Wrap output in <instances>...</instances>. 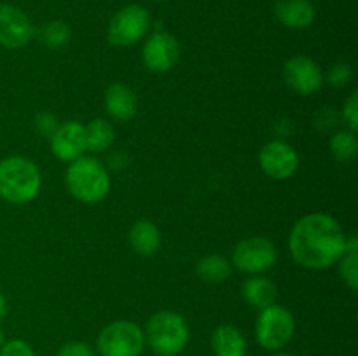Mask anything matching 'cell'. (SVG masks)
Returning <instances> with one entry per match:
<instances>
[{"mask_svg": "<svg viewBox=\"0 0 358 356\" xmlns=\"http://www.w3.org/2000/svg\"><path fill=\"white\" fill-rule=\"evenodd\" d=\"M7 314V300L6 297H3V293L0 292V320H3Z\"/></svg>", "mask_w": 358, "mask_h": 356, "instance_id": "f1b7e54d", "label": "cell"}, {"mask_svg": "<svg viewBox=\"0 0 358 356\" xmlns=\"http://www.w3.org/2000/svg\"><path fill=\"white\" fill-rule=\"evenodd\" d=\"M296 320L292 313L283 306L273 304L259 313L255 321V337L257 342L268 351H280L294 337Z\"/></svg>", "mask_w": 358, "mask_h": 356, "instance_id": "8992f818", "label": "cell"}, {"mask_svg": "<svg viewBox=\"0 0 358 356\" xmlns=\"http://www.w3.org/2000/svg\"><path fill=\"white\" fill-rule=\"evenodd\" d=\"M276 260L278 251L268 237H247L240 241L233 251V265L247 274H262L275 267Z\"/></svg>", "mask_w": 358, "mask_h": 356, "instance_id": "ba28073f", "label": "cell"}, {"mask_svg": "<svg viewBox=\"0 0 358 356\" xmlns=\"http://www.w3.org/2000/svg\"><path fill=\"white\" fill-rule=\"evenodd\" d=\"M0 356H35L34 348L21 339L3 342L0 348Z\"/></svg>", "mask_w": 358, "mask_h": 356, "instance_id": "d4e9b609", "label": "cell"}, {"mask_svg": "<svg viewBox=\"0 0 358 356\" xmlns=\"http://www.w3.org/2000/svg\"><path fill=\"white\" fill-rule=\"evenodd\" d=\"M96 346L101 356H140L145 348V334L133 321L117 320L101 328Z\"/></svg>", "mask_w": 358, "mask_h": 356, "instance_id": "5b68a950", "label": "cell"}, {"mask_svg": "<svg viewBox=\"0 0 358 356\" xmlns=\"http://www.w3.org/2000/svg\"><path fill=\"white\" fill-rule=\"evenodd\" d=\"M353 77V70L348 63H336L329 68L327 75H324V80H327L334 87L348 86Z\"/></svg>", "mask_w": 358, "mask_h": 356, "instance_id": "cb8c5ba5", "label": "cell"}, {"mask_svg": "<svg viewBox=\"0 0 358 356\" xmlns=\"http://www.w3.org/2000/svg\"><path fill=\"white\" fill-rule=\"evenodd\" d=\"M30 17L16 6H0V45L6 49H20L34 37Z\"/></svg>", "mask_w": 358, "mask_h": 356, "instance_id": "7c38bea8", "label": "cell"}, {"mask_svg": "<svg viewBox=\"0 0 358 356\" xmlns=\"http://www.w3.org/2000/svg\"><path fill=\"white\" fill-rule=\"evenodd\" d=\"M41 170L23 156H10L0 161V198L10 205H27L41 191Z\"/></svg>", "mask_w": 358, "mask_h": 356, "instance_id": "7a4b0ae2", "label": "cell"}, {"mask_svg": "<svg viewBox=\"0 0 358 356\" xmlns=\"http://www.w3.org/2000/svg\"><path fill=\"white\" fill-rule=\"evenodd\" d=\"M331 152L341 163H348V161L355 159L358 152V140L355 131L343 129V131L336 133L331 138Z\"/></svg>", "mask_w": 358, "mask_h": 356, "instance_id": "44dd1931", "label": "cell"}, {"mask_svg": "<svg viewBox=\"0 0 358 356\" xmlns=\"http://www.w3.org/2000/svg\"><path fill=\"white\" fill-rule=\"evenodd\" d=\"M275 16L283 27L303 30L313 24L317 9L311 0H278L275 3Z\"/></svg>", "mask_w": 358, "mask_h": 356, "instance_id": "9a60e30c", "label": "cell"}, {"mask_svg": "<svg viewBox=\"0 0 358 356\" xmlns=\"http://www.w3.org/2000/svg\"><path fill=\"white\" fill-rule=\"evenodd\" d=\"M348 236L327 213H310L296 222L289 236L292 258L308 269H327L346 251Z\"/></svg>", "mask_w": 358, "mask_h": 356, "instance_id": "6da1fadb", "label": "cell"}, {"mask_svg": "<svg viewBox=\"0 0 358 356\" xmlns=\"http://www.w3.org/2000/svg\"><path fill=\"white\" fill-rule=\"evenodd\" d=\"M56 356H94V351L90 344H86V342L72 341L63 344Z\"/></svg>", "mask_w": 358, "mask_h": 356, "instance_id": "4316f807", "label": "cell"}, {"mask_svg": "<svg viewBox=\"0 0 358 356\" xmlns=\"http://www.w3.org/2000/svg\"><path fill=\"white\" fill-rule=\"evenodd\" d=\"M86 133V150L93 154H101L108 150L114 143L115 131L107 119H93L84 126Z\"/></svg>", "mask_w": 358, "mask_h": 356, "instance_id": "d6986e66", "label": "cell"}, {"mask_svg": "<svg viewBox=\"0 0 358 356\" xmlns=\"http://www.w3.org/2000/svg\"><path fill=\"white\" fill-rule=\"evenodd\" d=\"M143 334L154 355L180 356L189 342V325L175 311H159L149 318Z\"/></svg>", "mask_w": 358, "mask_h": 356, "instance_id": "277c9868", "label": "cell"}, {"mask_svg": "<svg viewBox=\"0 0 358 356\" xmlns=\"http://www.w3.org/2000/svg\"><path fill=\"white\" fill-rule=\"evenodd\" d=\"M212 349L215 356H245L247 339L234 325H220L212 334Z\"/></svg>", "mask_w": 358, "mask_h": 356, "instance_id": "e0dca14e", "label": "cell"}, {"mask_svg": "<svg viewBox=\"0 0 358 356\" xmlns=\"http://www.w3.org/2000/svg\"><path fill=\"white\" fill-rule=\"evenodd\" d=\"M339 274L350 290L358 288V251H346L339 258Z\"/></svg>", "mask_w": 358, "mask_h": 356, "instance_id": "603a6c76", "label": "cell"}, {"mask_svg": "<svg viewBox=\"0 0 358 356\" xmlns=\"http://www.w3.org/2000/svg\"><path fill=\"white\" fill-rule=\"evenodd\" d=\"M262 171L275 180H287L294 177L299 168V156L296 149L282 140H273L262 147L259 154Z\"/></svg>", "mask_w": 358, "mask_h": 356, "instance_id": "8fae6325", "label": "cell"}, {"mask_svg": "<svg viewBox=\"0 0 358 356\" xmlns=\"http://www.w3.org/2000/svg\"><path fill=\"white\" fill-rule=\"evenodd\" d=\"M143 65L154 73L170 72L180 58V44L168 31H154L142 49Z\"/></svg>", "mask_w": 358, "mask_h": 356, "instance_id": "30bf717a", "label": "cell"}, {"mask_svg": "<svg viewBox=\"0 0 358 356\" xmlns=\"http://www.w3.org/2000/svg\"><path fill=\"white\" fill-rule=\"evenodd\" d=\"M154 2H163V0H154Z\"/></svg>", "mask_w": 358, "mask_h": 356, "instance_id": "1f68e13d", "label": "cell"}, {"mask_svg": "<svg viewBox=\"0 0 358 356\" xmlns=\"http://www.w3.org/2000/svg\"><path fill=\"white\" fill-rule=\"evenodd\" d=\"M231 262L224 255L212 253L199 258L196 265V272L206 283H222L231 276Z\"/></svg>", "mask_w": 358, "mask_h": 356, "instance_id": "ffe728a7", "label": "cell"}, {"mask_svg": "<svg viewBox=\"0 0 358 356\" xmlns=\"http://www.w3.org/2000/svg\"><path fill=\"white\" fill-rule=\"evenodd\" d=\"M129 244L136 253L149 257L161 248V232L150 220H138L131 225L128 232Z\"/></svg>", "mask_w": 358, "mask_h": 356, "instance_id": "ac0fdd59", "label": "cell"}, {"mask_svg": "<svg viewBox=\"0 0 358 356\" xmlns=\"http://www.w3.org/2000/svg\"><path fill=\"white\" fill-rule=\"evenodd\" d=\"M38 35H41V40L45 47L59 49L63 47V45L69 44L72 31H70V27L65 21L55 20L45 23L44 27L41 28V31H38Z\"/></svg>", "mask_w": 358, "mask_h": 356, "instance_id": "7402d4cb", "label": "cell"}, {"mask_svg": "<svg viewBox=\"0 0 358 356\" xmlns=\"http://www.w3.org/2000/svg\"><path fill=\"white\" fill-rule=\"evenodd\" d=\"M2 344H3V332L2 328H0V348H2Z\"/></svg>", "mask_w": 358, "mask_h": 356, "instance_id": "f546056e", "label": "cell"}, {"mask_svg": "<svg viewBox=\"0 0 358 356\" xmlns=\"http://www.w3.org/2000/svg\"><path fill=\"white\" fill-rule=\"evenodd\" d=\"M273 356H294V355H287V353H278V355H273Z\"/></svg>", "mask_w": 358, "mask_h": 356, "instance_id": "4dcf8cb0", "label": "cell"}, {"mask_svg": "<svg viewBox=\"0 0 358 356\" xmlns=\"http://www.w3.org/2000/svg\"><path fill=\"white\" fill-rule=\"evenodd\" d=\"M241 295L248 306L255 307V309L262 311L266 307L276 304V297H278V288H276L275 281L264 276H252L247 281L241 285Z\"/></svg>", "mask_w": 358, "mask_h": 356, "instance_id": "2e32d148", "label": "cell"}, {"mask_svg": "<svg viewBox=\"0 0 358 356\" xmlns=\"http://www.w3.org/2000/svg\"><path fill=\"white\" fill-rule=\"evenodd\" d=\"M150 27L149 10L138 3L122 7L108 24V42L117 47H129L142 40Z\"/></svg>", "mask_w": 358, "mask_h": 356, "instance_id": "52a82bcc", "label": "cell"}, {"mask_svg": "<svg viewBox=\"0 0 358 356\" xmlns=\"http://www.w3.org/2000/svg\"><path fill=\"white\" fill-rule=\"evenodd\" d=\"M283 80L297 94L310 96L324 86V72L320 65L306 56H294L283 66Z\"/></svg>", "mask_w": 358, "mask_h": 356, "instance_id": "9c48e42d", "label": "cell"}, {"mask_svg": "<svg viewBox=\"0 0 358 356\" xmlns=\"http://www.w3.org/2000/svg\"><path fill=\"white\" fill-rule=\"evenodd\" d=\"M343 117H345L346 124L352 131H357L358 129V93L353 91L348 96V100L343 105Z\"/></svg>", "mask_w": 358, "mask_h": 356, "instance_id": "484cf974", "label": "cell"}, {"mask_svg": "<svg viewBox=\"0 0 358 356\" xmlns=\"http://www.w3.org/2000/svg\"><path fill=\"white\" fill-rule=\"evenodd\" d=\"M103 105L107 114L115 121H131L138 110V98L135 91L129 86L121 82H115L107 87L103 96Z\"/></svg>", "mask_w": 358, "mask_h": 356, "instance_id": "5bb4252c", "label": "cell"}, {"mask_svg": "<svg viewBox=\"0 0 358 356\" xmlns=\"http://www.w3.org/2000/svg\"><path fill=\"white\" fill-rule=\"evenodd\" d=\"M66 188L77 201L96 205L103 201L110 191V177L103 164L94 157H79L66 170Z\"/></svg>", "mask_w": 358, "mask_h": 356, "instance_id": "3957f363", "label": "cell"}, {"mask_svg": "<svg viewBox=\"0 0 358 356\" xmlns=\"http://www.w3.org/2000/svg\"><path fill=\"white\" fill-rule=\"evenodd\" d=\"M49 140H51L52 154L65 163H72L86 152L84 124L77 121H66L59 124Z\"/></svg>", "mask_w": 358, "mask_h": 356, "instance_id": "4fadbf2b", "label": "cell"}, {"mask_svg": "<svg viewBox=\"0 0 358 356\" xmlns=\"http://www.w3.org/2000/svg\"><path fill=\"white\" fill-rule=\"evenodd\" d=\"M34 122H35V129H37L41 135L49 136V138H51V135L59 126L55 115L49 114V112H41V114H37V117H35Z\"/></svg>", "mask_w": 358, "mask_h": 356, "instance_id": "83f0119b", "label": "cell"}]
</instances>
